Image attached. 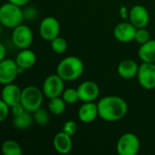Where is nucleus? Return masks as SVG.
Wrapping results in <instances>:
<instances>
[{
    "label": "nucleus",
    "instance_id": "27",
    "mask_svg": "<svg viewBox=\"0 0 155 155\" xmlns=\"http://www.w3.org/2000/svg\"><path fill=\"white\" fill-rule=\"evenodd\" d=\"M77 130H78L77 124L74 121H67L63 125V132H64L70 136H74L76 134Z\"/></svg>",
    "mask_w": 155,
    "mask_h": 155
},
{
    "label": "nucleus",
    "instance_id": "11",
    "mask_svg": "<svg viewBox=\"0 0 155 155\" xmlns=\"http://www.w3.org/2000/svg\"><path fill=\"white\" fill-rule=\"evenodd\" d=\"M136 31L137 28L131 22H122L114 27V36L121 43H130L134 40Z\"/></svg>",
    "mask_w": 155,
    "mask_h": 155
},
{
    "label": "nucleus",
    "instance_id": "2",
    "mask_svg": "<svg viewBox=\"0 0 155 155\" xmlns=\"http://www.w3.org/2000/svg\"><path fill=\"white\" fill-rule=\"evenodd\" d=\"M84 72V63L77 56H67L60 61L56 74L64 81H74Z\"/></svg>",
    "mask_w": 155,
    "mask_h": 155
},
{
    "label": "nucleus",
    "instance_id": "12",
    "mask_svg": "<svg viewBox=\"0 0 155 155\" xmlns=\"http://www.w3.org/2000/svg\"><path fill=\"white\" fill-rule=\"evenodd\" d=\"M129 19L136 28H143L149 24L150 15L145 6L142 5H136L130 10Z\"/></svg>",
    "mask_w": 155,
    "mask_h": 155
},
{
    "label": "nucleus",
    "instance_id": "18",
    "mask_svg": "<svg viewBox=\"0 0 155 155\" xmlns=\"http://www.w3.org/2000/svg\"><path fill=\"white\" fill-rule=\"evenodd\" d=\"M15 62L19 66V68L26 70L35 65L36 62V56L32 50H29L28 48L23 49L16 55Z\"/></svg>",
    "mask_w": 155,
    "mask_h": 155
},
{
    "label": "nucleus",
    "instance_id": "22",
    "mask_svg": "<svg viewBox=\"0 0 155 155\" xmlns=\"http://www.w3.org/2000/svg\"><path fill=\"white\" fill-rule=\"evenodd\" d=\"M2 153L4 155H21L22 147L15 140H6L2 144Z\"/></svg>",
    "mask_w": 155,
    "mask_h": 155
},
{
    "label": "nucleus",
    "instance_id": "17",
    "mask_svg": "<svg viewBox=\"0 0 155 155\" xmlns=\"http://www.w3.org/2000/svg\"><path fill=\"white\" fill-rule=\"evenodd\" d=\"M138 64L132 59H125L122 61L117 68L118 74L124 79H132L138 74L139 71Z\"/></svg>",
    "mask_w": 155,
    "mask_h": 155
},
{
    "label": "nucleus",
    "instance_id": "16",
    "mask_svg": "<svg viewBox=\"0 0 155 155\" xmlns=\"http://www.w3.org/2000/svg\"><path fill=\"white\" fill-rule=\"evenodd\" d=\"M97 116H99L98 105L93 102L84 103L78 110V118L84 124H90L94 122Z\"/></svg>",
    "mask_w": 155,
    "mask_h": 155
},
{
    "label": "nucleus",
    "instance_id": "15",
    "mask_svg": "<svg viewBox=\"0 0 155 155\" xmlns=\"http://www.w3.org/2000/svg\"><path fill=\"white\" fill-rule=\"evenodd\" d=\"M71 137L72 136L68 135L63 131L56 134L53 141L54 150L60 154L69 153L73 149V143Z\"/></svg>",
    "mask_w": 155,
    "mask_h": 155
},
{
    "label": "nucleus",
    "instance_id": "24",
    "mask_svg": "<svg viewBox=\"0 0 155 155\" xmlns=\"http://www.w3.org/2000/svg\"><path fill=\"white\" fill-rule=\"evenodd\" d=\"M51 47L53 51L56 54H64L67 49V43L65 39L61 36L55 37L51 41Z\"/></svg>",
    "mask_w": 155,
    "mask_h": 155
},
{
    "label": "nucleus",
    "instance_id": "33",
    "mask_svg": "<svg viewBox=\"0 0 155 155\" xmlns=\"http://www.w3.org/2000/svg\"><path fill=\"white\" fill-rule=\"evenodd\" d=\"M5 53H6V51H5V45H4L3 44H1V45H0V61H2V60L5 59Z\"/></svg>",
    "mask_w": 155,
    "mask_h": 155
},
{
    "label": "nucleus",
    "instance_id": "23",
    "mask_svg": "<svg viewBox=\"0 0 155 155\" xmlns=\"http://www.w3.org/2000/svg\"><path fill=\"white\" fill-rule=\"evenodd\" d=\"M33 116H34V121L38 125L45 126L49 122V114L45 109L39 108L38 110L33 113Z\"/></svg>",
    "mask_w": 155,
    "mask_h": 155
},
{
    "label": "nucleus",
    "instance_id": "21",
    "mask_svg": "<svg viewBox=\"0 0 155 155\" xmlns=\"http://www.w3.org/2000/svg\"><path fill=\"white\" fill-rule=\"evenodd\" d=\"M49 100L50 101L48 103V109L51 112V114L55 115H60L64 113L66 108V103L63 99V97L60 98L58 96V97L51 98Z\"/></svg>",
    "mask_w": 155,
    "mask_h": 155
},
{
    "label": "nucleus",
    "instance_id": "28",
    "mask_svg": "<svg viewBox=\"0 0 155 155\" xmlns=\"http://www.w3.org/2000/svg\"><path fill=\"white\" fill-rule=\"evenodd\" d=\"M9 105L3 100L0 101V122H4L9 114Z\"/></svg>",
    "mask_w": 155,
    "mask_h": 155
},
{
    "label": "nucleus",
    "instance_id": "32",
    "mask_svg": "<svg viewBox=\"0 0 155 155\" xmlns=\"http://www.w3.org/2000/svg\"><path fill=\"white\" fill-rule=\"evenodd\" d=\"M30 0H8V2L12 3V4H15L18 6H23V5H25L27 3H29Z\"/></svg>",
    "mask_w": 155,
    "mask_h": 155
},
{
    "label": "nucleus",
    "instance_id": "29",
    "mask_svg": "<svg viewBox=\"0 0 155 155\" xmlns=\"http://www.w3.org/2000/svg\"><path fill=\"white\" fill-rule=\"evenodd\" d=\"M25 110L24 106L22 105L21 103H18L13 106H11V112H12V114L13 116H16V115H19L20 114H22Z\"/></svg>",
    "mask_w": 155,
    "mask_h": 155
},
{
    "label": "nucleus",
    "instance_id": "8",
    "mask_svg": "<svg viewBox=\"0 0 155 155\" xmlns=\"http://www.w3.org/2000/svg\"><path fill=\"white\" fill-rule=\"evenodd\" d=\"M140 85L146 90L155 88V63H143L137 74Z\"/></svg>",
    "mask_w": 155,
    "mask_h": 155
},
{
    "label": "nucleus",
    "instance_id": "7",
    "mask_svg": "<svg viewBox=\"0 0 155 155\" xmlns=\"http://www.w3.org/2000/svg\"><path fill=\"white\" fill-rule=\"evenodd\" d=\"M33 39V32L27 25H19L14 28L12 33V41L17 48L21 50L28 48L32 45Z\"/></svg>",
    "mask_w": 155,
    "mask_h": 155
},
{
    "label": "nucleus",
    "instance_id": "4",
    "mask_svg": "<svg viewBox=\"0 0 155 155\" xmlns=\"http://www.w3.org/2000/svg\"><path fill=\"white\" fill-rule=\"evenodd\" d=\"M44 95L45 94L43 90H40L38 87L30 85L22 90L20 103L24 106L25 110L33 114L41 108Z\"/></svg>",
    "mask_w": 155,
    "mask_h": 155
},
{
    "label": "nucleus",
    "instance_id": "9",
    "mask_svg": "<svg viewBox=\"0 0 155 155\" xmlns=\"http://www.w3.org/2000/svg\"><path fill=\"white\" fill-rule=\"evenodd\" d=\"M19 74V66L15 60L5 58L0 61V83L3 85L11 84Z\"/></svg>",
    "mask_w": 155,
    "mask_h": 155
},
{
    "label": "nucleus",
    "instance_id": "30",
    "mask_svg": "<svg viewBox=\"0 0 155 155\" xmlns=\"http://www.w3.org/2000/svg\"><path fill=\"white\" fill-rule=\"evenodd\" d=\"M36 14V9L34 7H29L24 12V16L26 17L27 19H33Z\"/></svg>",
    "mask_w": 155,
    "mask_h": 155
},
{
    "label": "nucleus",
    "instance_id": "13",
    "mask_svg": "<svg viewBox=\"0 0 155 155\" xmlns=\"http://www.w3.org/2000/svg\"><path fill=\"white\" fill-rule=\"evenodd\" d=\"M77 91L79 94V100L84 103L94 102L98 98L100 94L99 86L93 81H85L82 83L78 86Z\"/></svg>",
    "mask_w": 155,
    "mask_h": 155
},
{
    "label": "nucleus",
    "instance_id": "1",
    "mask_svg": "<svg viewBox=\"0 0 155 155\" xmlns=\"http://www.w3.org/2000/svg\"><path fill=\"white\" fill-rule=\"evenodd\" d=\"M99 116L106 122H116L123 119L127 112L128 105L126 102L115 95L103 97L97 104Z\"/></svg>",
    "mask_w": 155,
    "mask_h": 155
},
{
    "label": "nucleus",
    "instance_id": "6",
    "mask_svg": "<svg viewBox=\"0 0 155 155\" xmlns=\"http://www.w3.org/2000/svg\"><path fill=\"white\" fill-rule=\"evenodd\" d=\"M43 93L48 99L60 96L64 91V80L57 74H51L44 82Z\"/></svg>",
    "mask_w": 155,
    "mask_h": 155
},
{
    "label": "nucleus",
    "instance_id": "14",
    "mask_svg": "<svg viewBox=\"0 0 155 155\" xmlns=\"http://www.w3.org/2000/svg\"><path fill=\"white\" fill-rule=\"evenodd\" d=\"M22 90L15 84H5L2 90V100L10 107L20 103Z\"/></svg>",
    "mask_w": 155,
    "mask_h": 155
},
{
    "label": "nucleus",
    "instance_id": "10",
    "mask_svg": "<svg viewBox=\"0 0 155 155\" xmlns=\"http://www.w3.org/2000/svg\"><path fill=\"white\" fill-rule=\"evenodd\" d=\"M60 33V24L55 17L47 16L44 18L39 25V34L41 37L51 42L55 37L59 36Z\"/></svg>",
    "mask_w": 155,
    "mask_h": 155
},
{
    "label": "nucleus",
    "instance_id": "31",
    "mask_svg": "<svg viewBox=\"0 0 155 155\" xmlns=\"http://www.w3.org/2000/svg\"><path fill=\"white\" fill-rule=\"evenodd\" d=\"M120 15H121V17L124 18V19H126L129 17V13H128V9L125 5H122L121 8H120Z\"/></svg>",
    "mask_w": 155,
    "mask_h": 155
},
{
    "label": "nucleus",
    "instance_id": "5",
    "mask_svg": "<svg viewBox=\"0 0 155 155\" xmlns=\"http://www.w3.org/2000/svg\"><path fill=\"white\" fill-rule=\"evenodd\" d=\"M116 150L120 155H136L140 150L139 138L132 133L123 134L117 142Z\"/></svg>",
    "mask_w": 155,
    "mask_h": 155
},
{
    "label": "nucleus",
    "instance_id": "19",
    "mask_svg": "<svg viewBox=\"0 0 155 155\" xmlns=\"http://www.w3.org/2000/svg\"><path fill=\"white\" fill-rule=\"evenodd\" d=\"M138 54L143 63H155V40L151 39L141 45Z\"/></svg>",
    "mask_w": 155,
    "mask_h": 155
},
{
    "label": "nucleus",
    "instance_id": "3",
    "mask_svg": "<svg viewBox=\"0 0 155 155\" xmlns=\"http://www.w3.org/2000/svg\"><path fill=\"white\" fill-rule=\"evenodd\" d=\"M24 17V12L20 6L10 2L3 5L0 8V22L7 28H15L21 25Z\"/></svg>",
    "mask_w": 155,
    "mask_h": 155
},
{
    "label": "nucleus",
    "instance_id": "25",
    "mask_svg": "<svg viewBox=\"0 0 155 155\" xmlns=\"http://www.w3.org/2000/svg\"><path fill=\"white\" fill-rule=\"evenodd\" d=\"M63 99L68 104H75L79 100V94L77 89L74 88H67L63 92Z\"/></svg>",
    "mask_w": 155,
    "mask_h": 155
},
{
    "label": "nucleus",
    "instance_id": "26",
    "mask_svg": "<svg viewBox=\"0 0 155 155\" xmlns=\"http://www.w3.org/2000/svg\"><path fill=\"white\" fill-rule=\"evenodd\" d=\"M149 40H151V35H150V33L148 32V30H146L145 27L137 28L134 41L140 45H143V44L148 42Z\"/></svg>",
    "mask_w": 155,
    "mask_h": 155
},
{
    "label": "nucleus",
    "instance_id": "20",
    "mask_svg": "<svg viewBox=\"0 0 155 155\" xmlns=\"http://www.w3.org/2000/svg\"><path fill=\"white\" fill-rule=\"evenodd\" d=\"M34 122V116L32 115V113L28 111H24L19 115L14 116L13 124L14 126L16 129L19 130H25L28 129Z\"/></svg>",
    "mask_w": 155,
    "mask_h": 155
}]
</instances>
